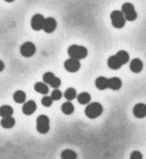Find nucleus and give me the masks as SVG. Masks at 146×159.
Masks as SVG:
<instances>
[{"mask_svg":"<svg viewBox=\"0 0 146 159\" xmlns=\"http://www.w3.org/2000/svg\"><path fill=\"white\" fill-rule=\"evenodd\" d=\"M43 79L44 83H45L47 85H50L51 88L54 89H58L62 84L60 79L56 77L51 72H45L43 75Z\"/></svg>","mask_w":146,"mask_h":159,"instance_id":"423d86ee","label":"nucleus"},{"mask_svg":"<svg viewBox=\"0 0 146 159\" xmlns=\"http://www.w3.org/2000/svg\"><path fill=\"white\" fill-rule=\"evenodd\" d=\"M36 47L32 42L24 43L20 48V53L22 56L25 57H30L35 54Z\"/></svg>","mask_w":146,"mask_h":159,"instance_id":"0eeeda50","label":"nucleus"},{"mask_svg":"<svg viewBox=\"0 0 146 159\" xmlns=\"http://www.w3.org/2000/svg\"><path fill=\"white\" fill-rule=\"evenodd\" d=\"M51 97L53 101H59L62 97V92L59 89H54L51 92Z\"/></svg>","mask_w":146,"mask_h":159,"instance_id":"a878e982","label":"nucleus"},{"mask_svg":"<svg viewBox=\"0 0 146 159\" xmlns=\"http://www.w3.org/2000/svg\"><path fill=\"white\" fill-rule=\"evenodd\" d=\"M4 1H6V2H9V3H10V2H14V1H15V0H4Z\"/></svg>","mask_w":146,"mask_h":159,"instance_id":"c756f323","label":"nucleus"},{"mask_svg":"<svg viewBox=\"0 0 146 159\" xmlns=\"http://www.w3.org/2000/svg\"><path fill=\"white\" fill-rule=\"evenodd\" d=\"M112 25L117 29H120L125 25L126 20L123 15V13L120 10H114L111 14L110 16Z\"/></svg>","mask_w":146,"mask_h":159,"instance_id":"20e7f679","label":"nucleus"},{"mask_svg":"<svg viewBox=\"0 0 146 159\" xmlns=\"http://www.w3.org/2000/svg\"><path fill=\"white\" fill-rule=\"evenodd\" d=\"M53 100L51 98V96H44V97L41 100V103L44 107H49L53 104Z\"/></svg>","mask_w":146,"mask_h":159,"instance_id":"bb28decb","label":"nucleus"},{"mask_svg":"<svg viewBox=\"0 0 146 159\" xmlns=\"http://www.w3.org/2000/svg\"><path fill=\"white\" fill-rule=\"evenodd\" d=\"M45 18L40 14H36L31 19V27L35 31L43 30Z\"/></svg>","mask_w":146,"mask_h":159,"instance_id":"1a4fd4ad","label":"nucleus"},{"mask_svg":"<svg viewBox=\"0 0 146 159\" xmlns=\"http://www.w3.org/2000/svg\"><path fill=\"white\" fill-rule=\"evenodd\" d=\"M15 123H16V121L15 118L12 117V116L3 117L1 120V122H0L1 126L6 129H12V128L14 127V126L15 125Z\"/></svg>","mask_w":146,"mask_h":159,"instance_id":"a211bd4d","label":"nucleus"},{"mask_svg":"<svg viewBox=\"0 0 146 159\" xmlns=\"http://www.w3.org/2000/svg\"><path fill=\"white\" fill-rule=\"evenodd\" d=\"M64 97L65 98L68 100V101H71L72 100L76 98L77 94H76V91L75 88H69L64 92Z\"/></svg>","mask_w":146,"mask_h":159,"instance_id":"393cba45","label":"nucleus"},{"mask_svg":"<svg viewBox=\"0 0 146 159\" xmlns=\"http://www.w3.org/2000/svg\"><path fill=\"white\" fill-rule=\"evenodd\" d=\"M13 99L15 102L21 104L25 102L26 94L22 90H17L13 94Z\"/></svg>","mask_w":146,"mask_h":159,"instance_id":"412c9836","label":"nucleus"},{"mask_svg":"<svg viewBox=\"0 0 146 159\" xmlns=\"http://www.w3.org/2000/svg\"><path fill=\"white\" fill-rule=\"evenodd\" d=\"M68 54L71 58L80 60L87 57L88 51L85 47L78 44H72L68 47Z\"/></svg>","mask_w":146,"mask_h":159,"instance_id":"f257e3e1","label":"nucleus"},{"mask_svg":"<svg viewBox=\"0 0 146 159\" xmlns=\"http://www.w3.org/2000/svg\"><path fill=\"white\" fill-rule=\"evenodd\" d=\"M57 27V21L53 17L45 19L43 30L47 34L53 33Z\"/></svg>","mask_w":146,"mask_h":159,"instance_id":"9d476101","label":"nucleus"},{"mask_svg":"<svg viewBox=\"0 0 146 159\" xmlns=\"http://www.w3.org/2000/svg\"><path fill=\"white\" fill-rule=\"evenodd\" d=\"M37 109V105L35 101H28L27 102L24 103L22 107V111L26 116H30L36 111Z\"/></svg>","mask_w":146,"mask_h":159,"instance_id":"9b49d317","label":"nucleus"},{"mask_svg":"<svg viewBox=\"0 0 146 159\" xmlns=\"http://www.w3.org/2000/svg\"><path fill=\"white\" fill-rule=\"evenodd\" d=\"M103 112V107L99 102L89 103L85 109V116L90 119H95L99 117Z\"/></svg>","mask_w":146,"mask_h":159,"instance_id":"f03ea898","label":"nucleus"},{"mask_svg":"<svg viewBox=\"0 0 146 159\" xmlns=\"http://www.w3.org/2000/svg\"><path fill=\"white\" fill-rule=\"evenodd\" d=\"M133 113L137 118H144L146 116V105L144 103H138L134 107Z\"/></svg>","mask_w":146,"mask_h":159,"instance_id":"f8f14e48","label":"nucleus"},{"mask_svg":"<svg viewBox=\"0 0 146 159\" xmlns=\"http://www.w3.org/2000/svg\"><path fill=\"white\" fill-rule=\"evenodd\" d=\"M144 64L142 61L139 58H135L130 61V69L134 73H139L143 70Z\"/></svg>","mask_w":146,"mask_h":159,"instance_id":"ddd939ff","label":"nucleus"},{"mask_svg":"<svg viewBox=\"0 0 146 159\" xmlns=\"http://www.w3.org/2000/svg\"><path fill=\"white\" fill-rule=\"evenodd\" d=\"M34 90L36 92L39 93L43 95L47 94L48 92H49V88L48 87V85H47L44 82H37L34 85Z\"/></svg>","mask_w":146,"mask_h":159,"instance_id":"f3484780","label":"nucleus"},{"mask_svg":"<svg viewBox=\"0 0 146 159\" xmlns=\"http://www.w3.org/2000/svg\"><path fill=\"white\" fill-rule=\"evenodd\" d=\"M130 159H143V155L139 151H134L131 153Z\"/></svg>","mask_w":146,"mask_h":159,"instance_id":"cd10ccee","label":"nucleus"},{"mask_svg":"<svg viewBox=\"0 0 146 159\" xmlns=\"http://www.w3.org/2000/svg\"><path fill=\"white\" fill-rule=\"evenodd\" d=\"M95 85L97 89L100 90H105L109 88V79L100 76L96 79Z\"/></svg>","mask_w":146,"mask_h":159,"instance_id":"4468645a","label":"nucleus"},{"mask_svg":"<svg viewBox=\"0 0 146 159\" xmlns=\"http://www.w3.org/2000/svg\"><path fill=\"white\" fill-rule=\"evenodd\" d=\"M61 158L62 159H77V154L75 151L66 149L62 152Z\"/></svg>","mask_w":146,"mask_h":159,"instance_id":"b1692460","label":"nucleus"},{"mask_svg":"<svg viewBox=\"0 0 146 159\" xmlns=\"http://www.w3.org/2000/svg\"><path fill=\"white\" fill-rule=\"evenodd\" d=\"M121 12L125 19L129 21H133L137 17V13L134 6L130 3H125L121 6Z\"/></svg>","mask_w":146,"mask_h":159,"instance_id":"39448f33","label":"nucleus"},{"mask_svg":"<svg viewBox=\"0 0 146 159\" xmlns=\"http://www.w3.org/2000/svg\"><path fill=\"white\" fill-rule=\"evenodd\" d=\"M13 113H14V109L11 106L5 105H2L1 107H0V116H1L2 118L3 117L12 116Z\"/></svg>","mask_w":146,"mask_h":159,"instance_id":"aec40b11","label":"nucleus"},{"mask_svg":"<svg viewBox=\"0 0 146 159\" xmlns=\"http://www.w3.org/2000/svg\"><path fill=\"white\" fill-rule=\"evenodd\" d=\"M64 66L66 70L69 72H76L81 68V63L79 60L70 57L65 61Z\"/></svg>","mask_w":146,"mask_h":159,"instance_id":"6e6552de","label":"nucleus"},{"mask_svg":"<svg viewBox=\"0 0 146 159\" xmlns=\"http://www.w3.org/2000/svg\"><path fill=\"white\" fill-rule=\"evenodd\" d=\"M107 65L112 70H118L122 66L116 55H111L109 57L108 60H107Z\"/></svg>","mask_w":146,"mask_h":159,"instance_id":"dca6fc26","label":"nucleus"},{"mask_svg":"<svg viewBox=\"0 0 146 159\" xmlns=\"http://www.w3.org/2000/svg\"><path fill=\"white\" fill-rule=\"evenodd\" d=\"M61 110L66 115H71L74 112L75 107L70 101L64 102L61 107Z\"/></svg>","mask_w":146,"mask_h":159,"instance_id":"4be33fe9","label":"nucleus"},{"mask_svg":"<svg viewBox=\"0 0 146 159\" xmlns=\"http://www.w3.org/2000/svg\"><path fill=\"white\" fill-rule=\"evenodd\" d=\"M36 129L40 134H46L50 130V120L46 115H40L36 119Z\"/></svg>","mask_w":146,"mask_h":159,"instance_id":"7ed1b4c3","label":"nucleus"},{"mask_svg":"<svg viewBox=\"0 0 146 159\" xmlns=\"http://www.w3.org/2000/svg\"><path fill=\"white\" fill-rule=\"evenodd\" d=\"M77 101L81 105H88L91 101V96L88 92H83L76 96Z\"/></svg>","mask_w":146,"mask_h":159,"instance_id":"6ab92c4d","label":"nucleus"},{"mask_svg":"<svg viewBox=\"0 0 146 159\" xmlns=\"http://www.w3.org/2000/svg\"><path fill=\"white\" fill-rule=\"evenodd\" d=\"M4 68H5L4 63H3V62L2 60H0V72L3 70Z\"/></svg>","mask_w":146,"mask_h":159,"instance_id":"c85d7f7f","label":"nucleus"},{"mask_svg":"<svg viewBox=\"0 0 146 159\" xmlns=\"http://www.w3.org/2000/svg\"><path fill=\"white\" fill-rule=\"evenodd\" d=\"M116 55L118 60L120 61L121 65L127 64L128 61H129V54H128V53L126 51L121 50L120 51H118Z\"/></svg>","mask_w":146,"mask_h":159,"instance_id":"5701e85b","label":"nucleus"},{"mask_svg":"<svg viewBox=\"0 0 146 159\" xmlns=\"http://www.w3.org/2000/svg\"><path fill=\"white\" fill-rule=\"evenodd\" d=\"M122 85V82L119 77H111L109 79V88L112 90H119Z\"/></svg>","mask_w":146,"mask_h":159,"instance_id":"2eb2a0df","label":"nucleus"}]
</instances>
